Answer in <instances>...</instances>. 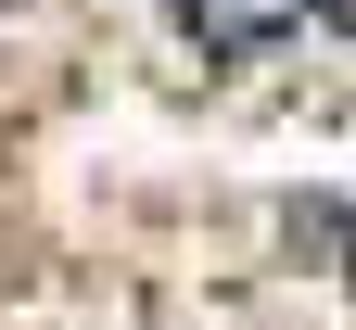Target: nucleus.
<instances>
[{
    "instance_id": "obj_2",
    "label": "nucleus",
    "mask_w": 356,
    "mask_h": 330,
    "mask_svg": "<svg viewBox=\"0 0 356 330\" xmlns=\"http://www.w3.org/2000/svg\"><path fill=\"white\" fill-rule=\"evenodd\" d=\"M318 13H331V26H356V0H318Z\"/></svg>"
},
{
    "instance_id": "obj_1",
    "label": "nucleus",
    "mask_w": 356,
    "mask_h": 330,
    "mask_svg": "<svg viewBox=\"0 0 356 330\" xmlns=\"http://www.w3.org/2000/svg\"><path fill=\"white\" fill-rule=\"evenodd\" d=\"M305 13V0H178V38H204V51H267Z\"/></svg>"
}]
</instances>
